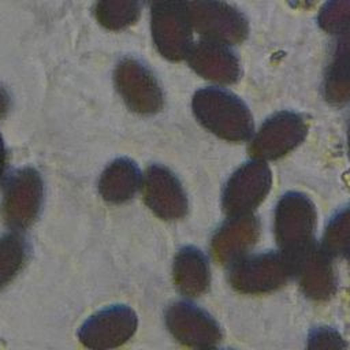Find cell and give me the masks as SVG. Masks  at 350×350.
Listing matches in <instances>:
<instances>
[{
	"instance_id": "6da1fadb",
	"label": "cell",
	"mask_w": 350,
	"mask_h": 350,
	"mask_svg": "<svg viewBox=\"0 0 350 350\" xmlns=\"http://www.w3.org/2000/svg\"><path fill=\"white\" fill-rule=\"evenodd\" d=\"M197 120L212 134L230 142H243L254 133L249 107L232 92L208 86L197 90L191 100Z\"/></svg>"
},
{
	"instance_id": "7a4b0ae2",
	"label": "cell",
	"mask_w": 350,
	"mask_h": 350,
	"mask_svg": "<svg viewBox=\"0 0 350 350\" xmlns=\"http://www.w3.org/2000/svg\"><path fill=\"white\" fill-rule=\"evenodd\" d=\"M293 278V265L280 250L245 254L228 265V282L241 294H267Z\"/></svg>"
},
{
	"instance_id": "3957f363",
	"label": "cell",
	"mask_w": 350,
	"mask_h": 350,
	"mask_svg": "<svg viewBox=\"0 0 350 350\" xmlns=\"http://www.w3.org/2000/svg\"><path fill=\"white\" fill-rule=\"evenodd\" d=\"M317 211L313 201L298 191H288L278 201L273 212V232L279 250L293 257L314 239Z\"/></svg>"
},
{
	"instance_id": "277c9868",
	"label": "cell",
	"mask_w": 350,
	"mask_h": 350,
	"mask_svg": "<svg viewBox=\"0 0 350 350\" xmlns=\"http://www.w3.org/2000/svg\"><path fill=\"white\" fill-rule=\"evenodd\" d=\"M150 30L159 53L171 62L186 59L193 46L187 0H152Z\"/></svg>"
},
{
	"instance_id": "5b68a950",
	"label": "cell",
	"mask_w": 350,
	"mask_h": 350,
	"mask_svg": "<svg viewBox=\"0 0 350 350\" xmlns=\"http://www.w3.org/2000/svg\"><path fill=\"white\" fill-rule=\"evenodd\" d=\"M187 8L193 29L206 40L234 45L249 33L243 14L224 0H187Z\"/></svg>"
},
{
	"instance_id": "8992f818",
	"label": "cell",
	"mask_w": 350,
	"mask_h": 350,
	"mask_svg": "<svg viewBox=\"0 0 350 350\" xmlns=\"http://www.w3.org/2000/svg\"><path fill=\"white\" fill-rule=\"evenodd\" d=\"M305 119L293 111H279L264 120L250 138L249 152L264 161L278 160L295 149L306 137Z\"/></svg>"
},
{
	"instance_id": "52a82bcc",
	"label": "cell",
	"mask_w": 350,
	"mask_h": 350,
	"mask_svg": "<svg viewBox=\"0 0 350 350\" xmlns=\"http://www.w3.org/2000/svg\"><path fill=\"white\" fill-rule=\"evenodd\" d=\"M44 200V183L37 170L23 167L8 179L3 201L1 215L14 230L30 227L40 215Z\"/></svg>"
},
{
	"instance_id": "ba28073f",
	"label": "cell",
	"mask_w": 350,
	"mask_h": 350,
	"mask_svg": "<svg viewBox=\"0 0 350 350\" xmlns=\"http://www.w3.org/2000/svg\"><path fill=\"white\" fill-rule=\"evenodd\" d=\"M272 172L267 161L254 159L242 164L227 180L221 204L228 216L253 213L271 190Z\"/></svg>"
},
{
	"instance_id": "9c48e42d",
	"label": "cell",
	"mask_w": 350,
	"mask_h": 350,
	"mask_svg": "<svg viewBox=\"0 0 350 350\" xmlns=\"http://www.w3.org/2000/svg\"><path fill=\"white\" fill-rule=\"evenodd\" d=\"M113 82L124 104L133 112L153 115L163 108L164 97L160 83L142 62L123 57L116 64Z\"/></svg>"
},
{
	"instance_id": "30bf717a",
	"label": "cell",
	"mask_w": 350,
	"mask_h": 350,
	"mask_svg": "<svg viewBox=\"0 0 350 350\" xmlns=\"http://www.w3.org/2000/svg\"><path fill=\"white\" fill-rule=\"evenodd\" d=\"M135 312L126 305H112L90 316L79 328L81 343L94 350H108L126 343L137 331Z\"/></svg>"
},
{
	"instance_id": "8fae6325",
	"label": "cell",
	"mask_w": 350,
	"mask_h": 350,
	"mask_svg": "<svg viewBox=\"0 0 350 350\" xmlns=\"http://www.w3.org/2000/svg\"><path fill=\"white\" fill-rule=\"evenodd\" d=\"M165 325L182 345L197 349L215 347L221 340L217 321L204 309L187 301L171 304L165 310Z\"/></svg>"
},
{
	"instance_id": "7c38bea8",
	"label": "cell",
	"mask_w": 350,
	"mask_h": 350,
	"mask_svg": "<svg viewBox=\"0 0 350 350\" xmlns=\"http://www.w3.org/2000/svg\"><path fill=\"white\" fill-rule=\"evenodd\" d=\"M288 260L293 265V278L308 298L321 301L335 293L336 276L332 257L320 243L314 241Z\"/></svg>"
},
{
	"instance_id": "4fadbf2b",
	"label": "cell",
	"mask_w": 350,
	"mask_h": 350,
	"mask_svg": "<svg viewBox=\"0 0 350 350\" xmlns=\"http://www.w3.org/2000/svg\"><path fill=\"white\" fill-rule=\"evenodd\" d=\"M144 200L148 208L163 220H178L189 209L187 196L172 171L152 164L144 178Z\"/></svg>"
},
{
	"instance_id": "5bb4252c",
	"label": "cell",
	"mask_w": 350,
	"mask_h": 350,
	"mask_svg": "<svg viewBox=\"0 0 350 350\" xmlns=\"http://www.w3.org/2000/svg\"><path fill=\"white\" fill-rule=\"evenodd\" d=\"M260 238V221L253 213L234 215L216 230L211 250L221 265H230L249 253Z\"/></svg>"
},
{
	"instance_id": "9a60e30c",
	"label": "cell",
	"mask_w": 350,
	"mask_h": 350,
	"mask_svg": "<svg viewBox=\"0 0 350 350\" xmlns=\"http://www.w3.org/2000/svg\"><path fill=\"white\" fill-rule=\"evenodd\" d=\"M186 59L198 75L217 83H234L241 75L239 60L224 42L204 38L193 44Z\"/></svg>"
},
{
	"instance_id": "2e32d148",
	"label": "cell",
	"mask_w": 350,
	"mask_h": 350,
	"mask_svg": "<svg viewBox=\"0 0 350 350\" xmlns=\"http://www.w3.org/2000/svg\"><path fill=\"white\" fill-rule=\"evenodd\" d=\"M174 283L186 297H200L211 284V269L206 256L194 246L182 247L174 260Z\"/></svg>"
},
{
	"instance_id": "e0dca14e",
	"label": "cell",
	"mask_w": 350,
	"mask_h": 350,
	"mask_svg": "<svg viewBox=\"0 0 350 350\" xmlns=\"http://www.w3.org/2000/svg\"><path fill=\"white\" fill-rule=\"evenodd\" d=\"M324 98L334 105L350 103V30L338 34L323 81Z\"/></svg>"
},
{
	"instance_id": "ac0fdd59",
	"label": "cell",
	"mask_w": 350,
	"mask_h": 350,
	"mask_svg": "<svg viewBox=\"0 0 350 350\" xmlns=\"http://www.w3.org/2000/svg\"><path fill=\"white\" fill-rule=\"evenodd\" d=\"M142 183L137 164L126 157L116 159L103 171L98 180L101 197L111 204H123L134 197Z\"/></svg>"
},
{
	"instance_id": "d6986e66",
	"label": "cell",
	"mask_w": 350,
	"mask_h": 350,
	"mask_svg": "<svg viewBox=\"0 0 350 350\" xmlns=\"http://www.w3.org/2000/svg\"><path fill=\"white\" fill-rule=\"evenodd\" d=\"M139 14V0H97L94 5L97 22L112 31H119L134 25Z\"/></svg>"
},
{
	"instance_id": "ffe728a7",
	"label": "cell",
	"mask_w": 350,
	"mask_h": 350,
	"mask_svg": "<svg viewBox=\"0 0 350 350\" xmlns=\"http://www.w3.org/2000/svg\"><path fill=\"white\" fill-rule=\"evenodd\" d=\"M27 260L26 239L18 232L0 237V290L25 267Z\"/></svg>"
},
{
	"instance_id": "44dd1931",
	"label": "cell",
	"mask_w": 350,
	"mask_h": 350,
	"mask_svg": "<svg viewBox=\"0 0 350 350\" xmlns=\"http://www.w3.org/2000/svg\"><path fill=\"white\" fill-rule=\"evenodd\" d=\"M320 245L332 258L350 254V205L329 219Z\"/></svg>"
},
{
	"instance_id": "7402d4cb",
	"label": "cell",
	"mask_w": 350,
	"mask_h": 350,
	"mask_svg": "<svg viewBox=\"0 0 350 350\" xmlns=\"http://www.w3.org/2000/svg\"><path fill=\"white\" fill-rule=\"evenodd\" d=\"M319 25L331 34L350 30V0H328L319 15Z\"/></svg>"
},
{
	"instance_id": "603a6c76",
	"label": "cell",
	"mask_w": 350,
	"mask_h": 350,
	"mask_svg": "<svg viewBox=\"0 0 350 350\" xmlns=\"http://www.w3.org/2000/svg\"><path fill=\"white\" fill-rule=\"evenodd\" d=\"M340 335L332 329H316L309 336V347H340Z\"/></svg>"
},
{
	"instance_id": "cb8c5ba5",
	"label": "cell",
	"mask_w": 350,
	"mask_h": 350,
	"mask_svg": "<svg viewBox=\"0 0 350 350\" xmlns=\"http://www.w3.org/2000/svg\"><path fill=\"white\" fill-rule=\"evenodd\" d=\"M10 108V96L3 86H0V116H3Z\"/></svg>"
},
{
	"instance_id": "d4e9b609",
	"label": "cell",
	"mask_w": 350,
	"mask_h": 350,
	"mask_svg": "<svg viewBox=\"0 0 350 350\" xmlns=\"http://www.w3.org/2000/svg\"><path fill=\"white\" fill-rule=\"evenodd\" d=\"M5 163H7V153H5V146H4V141L0 133V180L3 179L4 171H5Z\"/></svg>"
},
{
	"instance_id": "484cf974",
	"label": "cell",
	"mask_w": 350,
	"mask_h": 350,
	"mask_svg": "<svg viewBox=\"0 0 350 350\" xmlns=\"http://www.w3.org/2000/svg\"><path fill=\"white\" fill-rule=\"evenodd\" d=\"M346 141H347V154H349V159H350V120H349V124H347V133H346Z\"/></svg>"
},
{
	"instance_id": "4316f807",
	"label": "cell",
	"mask_w": 350,
	"mask_h": 350,
	"mask_svg": "<svg viewBox=\"0 0 350 350\" xmlns=\"http://www.w3.org/2000/svg\"><path fill=\"white\" fill-rule=\"evenodd\" d=\"M347 257H349V267H350V254Z\"/></svg>"
},
{
	"instance_id": "83f0119b",
	"label": "cell",
	"mask_w": 350,
	"mask_h": 350,
	"mask_svg": "<svg viewBox=\"0 0 350 350\" xmlns=\"http://www.w3.org/2000/svg\"><path fill=\"white\" fill-rule=\"evenodd\" d=\"M150 1H152V0H150Z\"/></svg>"
}]
</instances>
